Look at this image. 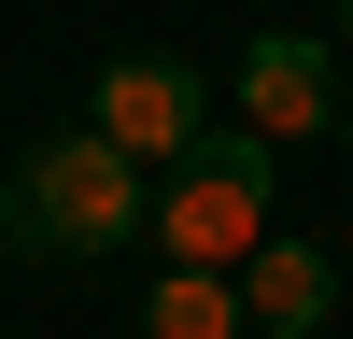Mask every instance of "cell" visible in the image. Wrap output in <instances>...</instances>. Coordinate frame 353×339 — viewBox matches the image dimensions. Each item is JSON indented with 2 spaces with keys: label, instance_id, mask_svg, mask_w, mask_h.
Masks as SVG:
<instances>
[{
  "label": "cell",
  "instance_id": "6da1fadb",
  "mask_svg": "<svg viewBox=\"0 0 353 339\" xmlns=\"http://www.w3.org/2000/svg\"><path fill=\"white\" fill-rule=\"evenodd\" d=\"M269 170H283V141H254V127H212L198 156H170L156 170L170 269H254L269 254Z\"/></svg>",
  "mask_w": 353,
  "mask_h": 339
},
{
  "label": "cell",
  "instance_id": "7a4b0ae2",
  "mask_svg": "<svg viewBox=\"0 0 353 339\" xmlns=\"http://www.w3.org/2000/svg\"><path fill=\"white\" fill-rule=\"evenodd\" d=\"M14 184H28V254H71V269L156 226V170H141L128 141H99V127H57Z\"/></svg>",
  "mask_w": 353,
  "mask_h": 339
},
{
  "label": "cell",
  "instance_id": "3957f363",
  "mask_svg": "<svg viewBox=\"0 0 353 339\" xmlns=\"http://www.w3.org/2000/svg\"><path fill=\"white\" fill-rule=\"evenodd\" d=\"M85 127L128 141L141 170H170V156H198V141H212V85H198L184 56L128 43V56H99V85H85Z\"/></svg>",
  "mask_w": 353,
  "mask_h": 339
},
{
  "label": "cell",
  "instance_id": "277c9868",
  "mask_svg": "<svg viewBox=\"0 0 353 339\" xmlns=\"http://www.w3.org/2000/svg\"><path fill=\"white\" fill-rule=\"evenodd\" d=\"M353 113V85H339V56L311 43V28H269V43L241 56V127L254 141H311V127H339Z\"/></svg>",
  "mask_w": 353,
  "mask_h": 339
},
{
  "label": "cell",
  "instance_id": "5b68a950",
  "mask_svg": "<svg viewBox=\"0 0 353 339\" xmlns=\"http://www.w3.org/2000/svg\"><path fill=\"white\" fill-rule=\"evenodd\" d=\"M241 297H254V339H325L339 325V254L325 240H269L241 269Z\"/></svg>",
  "mask_w": 353,
  "mask_h": 339
},
{
  "label": "cell",
  "instance_id": "8992f818",
  "mask_svg": "<svg viewBox=\"0 0 353 339\" xmlns=\"http://www.w3.org/2000/svg\"><path fill=\"white\" fill-rule=\"evenodd\" d=\"M141 339H254V297L226 269H170L156 297H141Z\"/></svg>",
  "mask_w": 353,
  "mask_h": 339
},
{
  "label": "cell",
  "instance_id": "52a82bcc",
  "mask_svg": "<svg viewBox=\"0 0 353 339\" xmlns=\"http://www.w3.org/2000/svg\"><path fill=\"white\" fill-rule=\"evenodd\" d=\"M0 240H28V184H14V170H0Z\"/></svg>",
  "mask_w": 353,
  "mask_h": 339
},
{
  "label": "cell",
  "instance_id": "ba28073f",
  "mask_svg": "<svg viewBox=\"0 0 353 339\" xmlns=\"http://www.w3.org/2000/svg\"><path fill=\"white\" fill-rule=\"evenodd\" d=\"M339 43H353V0H339Z\"/></svg>",
  "mask_w": 353,
  "mask_h": 339
},
{
  "label": "cell",
  "instance_id": "9c48e42d",
  "mask_svg": "<svg viewBox=\"0 0 353 339\" xmlns=\"http://www.w3.org/2000/svg\"><path fill=\"white\" fill-rule=\"evenodd\" d=\"M339 141H353V113H339Z\"/></svg>",
  "mask_w": 353,
  "mask_h": 339
}]
</instances>
